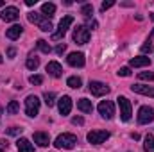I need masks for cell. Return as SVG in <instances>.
Returning <instances> with one entry per match:
<instances>
[{"mask_svg":"<svg viewBox=\"0 0 154 152\" xmlns=\"http://www.w3.org/2000/svg\"><path fill=\"white\" fill-rule=\"evenodd\" d=\"M27 20H29L31 23H36L43 32H50V31H52V23H50V20L45 18L41 13H36V11L29 13V14H27Z\"/></svg>","mask_w":154,"mask_h":152,"instance_id":"cell-1","label":"cell"},{"mask_svg":"<svg viewBox=\"0 0 154 152\" xmlns=\"http://www.w3.org/2000/svg\"><path fill=\"white\" fill-rule=\"evenodd\" d=\"M75 143H77V136L70 134V132L59 134V136L56 138V141H54V145H56L57 149H74Z\"/></svg>","mask_w":154,"mask_h":152,"instance_id":"cell-2","label":"cell"},{"mask_svg":"<svg viewBox=\"0 0 154 152\" xmlns=\"http://www.w3.org/2000/svg\"><path fill=\"white\" fill-rule=\"evenodd\" d=\"M72 23H74V16H70V14H68V16H65V18L59 22V27H57V31L52 34V39H54V41L61 39L65 34H66V31L70 29V25H72Z\"/></svg>","mask_w":154,"mask_h":152,"instance_id":"cell-3","label":"cell"},{"mask_svg":"<svg viewBox=\"0 0 154 152\" xmlns=\"http://www.w3.org/2000/svg\"><path fill=\"white\" fill-rule=\"evenodd\" d=\"M25 113H27V116H31V118H34L39 113V99L36 95H29L25 99Z\"/></svg>","mask_w":154,"mask_h":152,"instance_id":"cell-4","label":"cell"},{"mask_svg":"<svg viewBox=\"0 0 154 152\" xmlns=\"http://www.w3.org/2000/svg\"><path fill=\"white\" fill-rule=\"evenodd\" d=\"M74 41L77 45H86L90 41V29L86 25H77L74 29Z\"/></svg>","mask_w":154,"mask_h":152,"instance_id":"cell-5","label":"cell"},{"mask_svg":"<svg viewBox=\"0 0 154 152\" xmlns=\"http://www.w3.org/2000/svg\"><path fill=\"white\" fill-rule=\"evenodd\" d=\"M118 106H120V118L124 120V122H129L131 120V102H129V99L127 97H124V95H120L118 99Z\"/></svg>","mask_w":154,"mask_h":152,"instance_id":"cell-6","label":"cell"},{"mask_svg":"<svg viewBox=\"0 0 154 152\" xmlns=\"http://www.w3.org/2000/svg\"><path fill=\"white\" fill-rule=\"evenodd\" d=\"M90 91L95 97H104V95L109 93V86L100 82V81H90Z\"/></svg>","mask_w":154,"mask_h":152,"instance_id":"cell-7","label":"cell"},{"mask_svg":"<svg viewBox=\"0 0 154 152\" xmlns=\"http://www.w3.org/2000/svg\"><path fill=\"white\" fill-rule=\"evenodd\" d=\"M99 113L102 114V118L111 120V118L115 116V104H113L111 100H102V102L99 104Z\"/></svg>","mask_w":154,"mask_h":152,"instance_id":"cell-8","label":"cell"},{"mask_svg":"<svg viewBox=\"0 0 154 152\" xmlns=\"http://www.w3.org/2000/svg\"><path fill=\"white\" fill-rule=\"evenodd\" d=\"M88 141L90 143H93V145H100V143H104L108 138H109V132L108 131H91V132H88Z\"/></svg>","mask_w":154,"mask_h":152,"instance_id":"cell-9","label":"cell"},{"mask_svg":"<svg viewBox=\"0 0 154 152\" xmlns=\"http://www.w3.org/2000/svg\"><path fill=\"white\" fill-rule=\"evenodd\" d=\"M154 120V109L149 106H142L138 111V123H151Z\"/></svg>","mask_w":154,"mask_h":152,"instance_id":"cell-10","label":"cell"},{"mask_svg":"<svg viewBox=\"0 0 154 152\" xmlns=\"http://www.w3.org/2000/svg\"><path fill=\"white\" fill-rule=\"evenodd\" d=\"M66 61H68V65H70V66H75V68H82V66H84V63H86V59H84V54H82V52H72V54H68Z\"/></svg>","mask_w":154,"mask_h":152,"instance_id":"cell-11","label":"cell"},{"mask_svg":"<svg viewBox=\"0 0 154 152\" xmlns=\"http://www.w3.org/2000/svg\"><path fill=\"white\" fill-rule=\"evenodd\" d=\"M57 108H59V113L63 114V116L70 114V111H72V99H70L68 95H63V97L57 100Z\"/></svg>","mask_w":154,"mask_h":152,"instance_id":"cell-12","label":"cell"},{"mask_svg":"<svg viewBox=\"0 0 154 152\" xmlns=\"http://www.w3.org/2000/svg\"><path fill=\"white\" fill-rule=\"evenodd\" d=\"M18 16H20V11H18L16 7H13V5L5 7V9L0 13V18H2L4 22H14Z\"/></svg>","mask_w":154,"mask_h":152,"instance_id":"cell-13","label":"cell"},{"mask_svg":"<svg viewBox=\"0 0 154 152\" xmlns=\"http://www.w3.org/2000/svg\"><path fill=\"white\" fill-rule=\"evenodd\" d=\"M131 90L134 93H140V95H147V97H154V88L152 86H143V84H133Z\"/></svg>","mask_w":154,"mask_h":152,"instance_id":"cell-14","label":"cell"},{"mask_svg":"<svg viewBox=\"0 0 154 152\" xmlns=\"http://www.w3.org/2000/svg\"><path fill=\"white\" fill-rule=\"evenodd\" d=\"M47 72H48V75H52V77H61L63 75V68H61V65H59L57 61H50V63L47 65Z\"/></svg>","mask_w":154,"mask_h":152,"instance_id":"cell-15","label":"cell"},{"mask_svg":"<svg viewBox=\"0 0 154 152\" xmlns=\"http://www.w3.org/2000/svg\"><path fill=\"white\" fill-rule=\"evenodd\" d=\"M16 147H18V152H34L32 143H31L27 138H20V140L16 141Z\"/></svg>","mask_w":154,"mask_h":152,"instance_id":"cell-16","label":"cell"},{"mask_svg":"<svg viewBox=\"0 0 154 152\" xmlns=\"http://www.w3.org/2000/svg\"><path fill=\"white\" fill-rule=\"evenodd\" d=\"M129 65H131L133 68H140V66H149V65H151V59H149V57H145V56H140V57H133V59L129 61Z\"/></svg>","mask_w":154,"mask_h":152,"instance_id":"cell-17","label":"cell"},{"mask_svg":"<svg viewBox=\"0 0 154 152\" xmlns=\"http://www.w3.org/2000/svg\"><path fill=\"white\" fill-rule=\"evenodd\" d=\"M22 32H23V27H22V25H13V27H9V29L5 31V36L9 39H18Z\"/></svg>","mask_w":154,"mask_h":152,"instance_id":"cell-18","label":"cell"},{"mask_svg":"<svg viewBox=\"0 0 154 152\" xmlns=\"http://www.w3.org/2000/svg\"><path fill=\"white\" fill-rule=\"evenodd\" d=\"M34 143H38L39 147H48L50 138L47 132H34Z\"/></svg>","mask_w":154,"mask_h":152,"instance_id":"cell-19","label":"cell"},{"mask_svg":"<svg viewBox=\"0 0 154 152\" xmlns=\"http://www.w3.org/2000/svg\"><path fill=\"white\" fill-rule=\"evenodd\" d=\"M54 13H56V5H54L52 2H47V4L41 5V14H43L45 18H52Z\"/></svg>","mask_w":154,"mask_h":152,"instance_id":"cell-20","label":"cell"},{"mask_svg":"<svg viewBox=\"0 0 154 152\" xmlns=\"http://www.w3.org/2000/svg\"><path fill=\"white\" fill-rule=\"evenodd\" d=\"M77 108H79L82 113H91V111H93L91 100H88V99H81V100H77Z\"/></svg>","mask_w":154,"mask_h":152,"instance_id":"cell-21","label":"cell"},{"mask_svg":"<svg viewBox=\"0 0 154 152\" xmlns=\"http://www.w3.org/2000/svg\"><path fill=\"white\" fill-rule=\"evenodd\" d=\"M143 150L154 152V136L152 134H147V136H145V140H143Z\"/></svg>","mask_w":154,"mask_h":152,"instance_id":"cell-22","label":"cell"},{"mask_svg":"<svg viewBox=\"0 0 154 152\" xmlns=\"http://www.w3.org/2000/svg\"><path fill=\"white\" fill-rule=\"evenodd\" d=\"M25 66L29 68V70H36L39 66V59L36 57V56H29L27 57V63H25Z\"/></svg>","mask_w":154,"mask_h":152,"instance_id":"cell-23","label":"cell"},{"mask_svg":"<svg viewBox=\"0 0 154 152\" xmlns=\"http://www.w3.org/2000/svg\"><path fill=\"white\" fill-rule=\"evenodd\" d=\"M66 84L70 86V88H74V90H79L81 88V84H82V81L79 79V77H68V81H66Z\"/></svg>","mask_w":154,"mask_h":152,"instance_id":"cell-24","label":"cell"},{"mask_svg":"<svg viewBox=\"0 0 154 152\" xmlns=\"http://www.w3.org/2000/svg\"><path fill=\"white\" fill-rule=\"evenodd\" d=\"M43 100H45V104H47L48 108H52V106L56 104V95H54V93H50V91H47V93L43 95Z\"/></svg>","mask_w":154,"mask_h":152,"instance_id":"cell-25","label":"cell"},{"mask_svg":"<svg viewBox=\"0 0 154 152\" xmlns=\"http://www.w3.org/2000/svg\"><path fill=\"white\" fill-rule=\"evenodd\" d=\"M18 109H20V106H18L16 100H11V102L7 104V108H5V111H7L9 114H16L18 113Z\"/></svg>","mask_w":154,"mask_h":152,"instance_id":"cell-26","label":"cell"},{"mask_svg":"<svg viewBox=\"0 0 154 152\" xmlns=\"http://www.w3.org/2000/svg\"><path fill=\"white\" fill-rule=\"evenodd\" d=\"M36 47H38L41 52H45V54H48V52L52 50V48H50V45H48L45 39H38V41H36Z\"/></svg>","mask_w":154,"mask_h":152,"instance_id":"cell-27","label":"cell"},{"mask_svg":"<svg viewBox=\"0 0 154 152\" xmlns=\"http://www.w3.org/2000/svg\"><path fill=\"white\" fill-rule=\"evenodd\" d=\"M81 14H82L84 18H90V16L93 14V7H91V4H84L82 9H81Z\"/></svg>","mask_w":154,"mask_h":152,"instance_id":"cell-28","label":"cell"},{"mask_svg":"<svg viewBox=\"0 0 154 152\" xmlns=\"http://www.w3.org/2000/svg\"><path fill=\"white\" fill-rule=\"evenodd\" d=\"M138 79L140 81H154V74L152 72H140L138 74Z\"/></svg>","mask_w":154,"mask_h":152,"instance_id":"cell-29","label":"cell"},{"mask_svg":"<svg viewBox=\"0 0 154 152\" xmlns=\"http://www.w3.org/2000/svg\"><path fill=\"white\" fill-rule=\"evenodd\" d=\"M116 74H118V77H129L131 75V68H129V66H124V68H120Z\"/></svg>","mask_w":154,"mask_h":152,"instance_id":"cell-30","label":"cell"},{"mask_svg":"<svg viewBox=\"0 0 154 152\" xmlns=\"http://www.w3.org/2000/svg\"><path fill=\"white\" fill-rule=\"evenodd\" d=\"M152 50H154V47H152V43H151V41H147V43H143V45H142V52H143V54H147V52L151 54Z\"/></svg>","mask_w":154,"mask_h":152,"instance_id":"cell-31","label":"cell"},{"mask_svg":"<svg viewBox=\"0 0 154 152\" xmlns=\"http://www.w3.org/2000/svg\"><path fill=\"white\" fill-rule=\"evenodd\" d=\"M29 82L38 86V84H41V82H43V77H41V75H31V77H29Z\"/></svg>","mask_w":154,"mask_h":152,"instance_id":"cell-32","label":"cell"},{"mask_svg":"<svg viewBox=\"0 0 154 152\" xmlns=\"http://www.w3.org/2000/svg\"><path fill=\"white\" fill-rule=\"evenodd\" d=\"M22 132V129H18V127H11V129H7V134H11V136H18Z\"/></svg>","mask_w":154,"mask_h":152,"instance_id":"cell-33","label":"cell"},{"mask_svg":"<svg viewBox=\"0 0 154 152\" xmlns=\"http://www.w3.org/2000/svg\"><path fill=\"white\" fill-rule=\"evenodd\" d=\"M113 5H115V2H113V0H109V2H102L100 9H102V11H106V9H109V7H113Z\"/></svg>","mask_w":154,"mask_h":152,"instance_id":"cell-34","label":"cell"},{"mask_svg":"<svg viewBox=\"0 0 154 152\" xmlns=\"http://www.w3.org/2000/svg\"><path fill=\"white\" fill-rule=\"evenodd\" d=\"M65 50H66V45H65V43H59V45L56 47V54H63Z\"/></svg>","mask_w":154,"mask_h":152,"instance_id":"cell-35","label":"cell"},{"mask_svg":"<svg viewBox=\"0 0 154 152\" xmlns=\"http://www.w3.org/2000/svg\"><path fill=\"white\" fill-rule=\"evenodd\" d=\"M72 123H75V125H82V123H84V120H82L81 116H75V118H72Z\"/></svg>","mask_w":154,"mask_h":152,"instance_id":"cell-36","label":"cell"},{"mask_svg":"<svg viewBox=\"0 0 154 152\" xmlns=\"http://www.w3.org/2000/svg\"><path fill=\"white\" fill-rule=\"evenodd\" d=\"M5 149H7V141L5 140H0V152H4Z\"/></svg>","mask_w":154,"mask_h":152,"instance_id":"cell-37","label":"cell"},{"mask_svg":"<svg viewBox=\"0 0 154 152\" xmlns=\"http://www.w3.org/2000/svg\"><path fill=\"white\" fill-rule=\"evenodd\" d=\"M14 54H16L14 48H9V50H7V56H9V57H14Z\"/></svg>","mask_w":154,"mask_h":152,"instance_id":"cell-38","label":"cell"},{"mask_svg":"<svg viewBox=\"0 0 154 152\" xmlns=\"http://www.w3.org/2000/svg\"><path fill=\"white\" fill-rule=\"evenodd\" d=\"M25 4L31 7V5H34V4H36V0H25Z\"/></svg>","mask_w":154,"mask_h":152,"instance_id":"cell-39","label":"cell"},{"mask_svg":"<svg viewBox=\"0 0 154 152\" xmlns=\"http://www.w3.org/2000/svg\"><path fill=\"white\" fill-rule=\"evenodd\" d=\"M2 5H4V2H2V0H0V7H2Z\"/></svg>","mask_w":154,"mask_h":152,"instance_id":"cell-40","label":"cell"},{"mask_svg":"<svg viewBox=\"0 0 154 152\" xmlns=\"http://www.w3.org/2000/svg\"><path fill=\"white\" fill-rule=\"evenodd\" d=\"M2 61H4V59H2V56H0V63H2Z\"/></svg>","mask_w":154,"mask_h":152,"instance_id":"cell-41","label":"cell"}]
</instances>
